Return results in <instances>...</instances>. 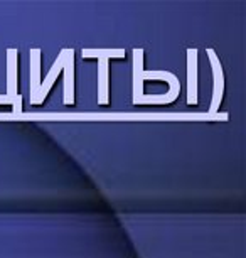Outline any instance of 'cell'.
<instances>
[{"label": "cell", "mask_w": 246, "mask_h": 258, "mask_svg": "<svg viewBox=\"0 0 246 258\" xmlns=\"http://www.w3.org/2000/svg\"><path fill=\"white\" fill-rule=\"evenodd\" d=\"M17 49H7V96L14 101V113H22V96L17 91Z\"/></svg>", "instance_id": "obj_1"}, {"label": "cell", "mask_w": 246, "mask_h": 258, "mask_svg": "<svg viewBox=\"0 0 246 258\" xmlns=\"http://www.w3.org/2000/svg\"><path fill=\"white\" fill-rule=\"evenodd\" d=\"M208 56L213 66V76H214V90H213V101L211 108H209V115L218 113L219 106L223 101V93H225V74H223V66L219 63V57L213 49H208Z\"/></svg>", "instance_id": "obj_2"}, {"label": "cell", "mask_w": 246, "mask_h": 258, "mask_svg": "<svg viewBox=\"0 0 246 258\" xmlns=\"http://www.w3.org/2000/svg\"><path fill=\"white\" fill-rule=\"evenodd\" d=\"M73 56H74L73 49H62L59 57H57V61L52 64L51 71L47 73L44 83H41V91H39V98H37V101H35V105H41L42 101L46 100L47 93H49V90H51V86L54 84V81L57 79V76H59L61 71H64V66H66V63H68V59H69V57H73Z\"/></svg>", "instance_id": "obj_3"}, {"label": "cell", "mask_w": 246, "mask_h": 258, "mask_svg": "<svg viewBox=\"0 0 246 258\" xmlns=\"http://www.w3.org/2000/svg\"><path fill=\"white\" fill-rule=\"evenodd\" d=\"M187 103L198 105V49H187Z\"/></svg>", "instance_id": "obj_4"}, {"label": "cell", "mask_w": 246, "mask_h": 258, "mask_svg": "<svg viewBox=\"0 0 246 258\" xmlns=\"http://www.w3.org/2000/svg\"><path fill=\"white\" fill-rule=\"evenodd\" d=\"M41 51L30 49V105H35L41 91Z\"/></svg>", "instance_id": "obj_5"}, {"label": "cell", "mask_w": 246, "mask_h": 258, "mask_svg": "<svg viewBox=\"0 0 246 258\" xmlns=\"http://www.w3.org/2000/svg\"><path fill=\"white\" fill-rule=\"evenodd\" d=\"M98 103H108V57H98Z\"/></svg>", "instance_id": "obj_6"}, {"label": "cell", "mask_w": 246, "mask_h": 258, "mask_svg": "<svg viewBox=\"0 0 246 258\" xmlns=\"http://www.w3.org/2000/svg\"><path fill=\"white\" fill-rule=\"evenodd\" d=\"M142 64H144V49H133V103H137L144 96V86H142V79L138 76Z\"/></svg>", "instance_id": "obj_7"}, {"label": "cell", "mask_w": 246, "mask_h": 258, "mask_svg": "<svg viewBox=\"0 0 246 258\" xmlns=\"http://www.w3.org/2000/svg\"><path fill=\"white\" fill-rule=\"evenodd\" d=\"M64 105H74V56L64 66Z\"/></svg>", "instance_id": "obj_8"}, {"label": "cell", "mask_w": 246, "mask_h": 258, "mask_svg": "<svg viewBox=\"0 0 246 258\" xmlns=\"http://www.w3.org/2000/svg\"><path fill=\"white\" fill-rule=\"evenodd\" d=\"M83 57H125V49H83Z\"/></svg>", "instance_id": "obj_9"}, {"label": "cell", "mask_w": 246, "mask_h": 258, "mask_svg": "<svg viewBox=\"0 0 246 258\" xmlns=\"http://www.w3.org/2000/svg\"><path fill=\"white\" fill-rule=\"evenodd\" d=\"M0 103H3V105H12V108H14V101H12L7 95H0Z\"/></svg>", "instance_id": "obj_10"}]
</instances>
